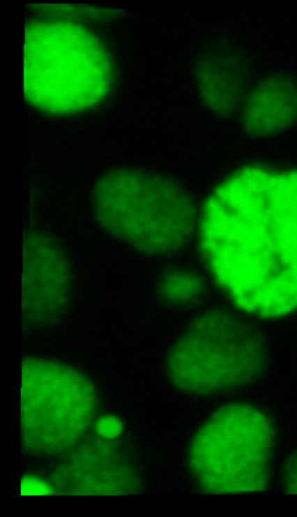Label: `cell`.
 I'll use <instances>...</instances> for the list:
<instances>
[{
	"instance_id": "cell-1",
	"label": "cell",
	"mask_w": 297,
	"mask_h": 517,
	"mask_svg": "<svg viewBox=\"0 0 297 517\" xmlns=\"http://www.w3.org/2000/svg\"><path fill=\"white\" fill-rule=\"evenodd\" d=\"M204 274L251 321L297 314V168L250 162L226 173L198 208Z\"/></svg>"
},
{
	"instance_id": "cell-2",
	"label": "cell",
	"mask_w": 297,
	"mask_h": 517,
	"mask_svg": "<svg viewBox=\"0 0 297 517\" xmlns=\"http://www.w3.org/2000/svg\"><path fill=\"white\" fill-rule=\"evenodd\" d=\"M198 208L179 184L139 170L109 173L94 191L102 228L148 256H172L195 238Z\"/></svg>"
},
{
	"instance_id": "cell-3",
	"label": "cell",
	"mask_w": 297,
	"mask_h": 517,
	"mask_svg": "<svg viewBox=\"0 0 297 517\" xmlns=\"http://www.w3.org/2000/svg\"><path fill=\"white\" fill-rule=\"evenodd\" d=\"M275 440L273 423L259 407L243 402L222 405L193 435L190 472L207 493H259L271 479Z\"/></svg>"
},
{
	"instance_id": "cell-4",
	"label": "cell",
	"mask_w": 297,
	"mask_h": 517,
	"mask_svg": "<svg viewBox=\"0 0 297 517\" xmlns=\"http://www.w3.org/2000/svg\"><path fill=\"white\" fill-rule=\"evenodd\" d=\"M266 356L251 321L227 307L193 319L169 350L167 370L180 391L217 395L253 381L264 370Z\"/></svg>"
},
{
	"instance_id": "cell-5",
	"label": "cell",
	"mask_w": 297,
	"mask_h": 517,
	"mask_svg": "<svg viewBox=\"0 0 297 517\" xmlns=\"http://www.w3.org/2000/svg\"><path fill=\"white\" fill-rule=\"evenodd\" d=\"M29 29L24 87L33 104L73 112L104 97L109 83L108 59L90 31L63 21H41Z\"/></svg>"
},
{
	"instance_id": "cell-6",
	"label": "cell",
	"mask_w": 297,
	"mask_h": 517,
	"mask_svg": "<svg viewBox=\"0 0 297 517\" xmlns=\"http://www.w3.org/2000/svg\"><path fill=\"white\" fill-rule=\"evenodd\" d=\"M20 398L24 444L38 454L76 447L93 423L97 406L93 386L83 374L41 358L24 361Z\"/></svg>"
},
{
	"instance_id": "cell-7",
	"label": "cell",
	"mask_w": 297,
	"mask_h": 517,
	"mask_svg": "<svg viewBox=\"0 0 297 517\" xmlns=\"http://www.w3.org/2000/svg\"><path fill=\"white\" fill-rule=\"evenodd\" d=\"M22 309L33 326L52 323L65 313L73 290V276L66 254L45 233H31L24 239Z\"/></svg>"
},
{
	"instance_id": "cell-8",
	"label": "cell",
	"mask_w": 297,
	"mask_h": 517,
	"mask_svg": "<svg viewBox=\"0 0 297 517\" xmlns=\"http://www.w3.org/2000/svg\"><path fill=\"white\" fill-rule=\"evenodd\" d=\"M112 442L99 438L77 448L56 474L52 483L56 493L102 497L135 493L139 474Z\"/></svg>"
},
{
	"instance_id": "cell-9",
	"label": "cell",
	"mask_w": 297,
	"mask_h": 517,
	"mask_svg": "<svg viewBox=\"0 0 297 517\" xmlns=\"http://www.w3.org/2000/svg\"><path fill=\"white\" fill-rule=\"evenodd\" d=\"M238 111L243 129L251 136L284 133L297 123V83L284 76L265 78L250 87Z\"/></svg>"
},
{
	"instance_id": "cell-10",
	"label": "cell",
	"mask_w": 297,
	"mask_h": 517,
	"mask_svg": "<svg viewBox=\"0 0 297 517\" xmlns=\"http://www.w3.org/2000/svg\"><path fill=\"white\" fill-rule=\"evenodd\" d=\"M196 82L205 106L222 115L238 111L250 88L245 59L228 48H215L201 58Z\"/></svg>"
},
{
	"instance_id": "cell-11",
	"label": "cell",
	"mask_w": 297,
	"mask_h": 517,
	"mask_svg": "<svg viewBox=\"0 0 297 517\" xmlns=\"http://www.w3.org/2000/svg\"><path fill=\"white\" fill-rule=\"evenodd\" d=\"M206 275L195 269L176 267L168 269L159 278L157 291L159 298L168 306L186 307L200 302L206 292Z\"/></svg>"
},
{
	"instance_id": "cell-12",
	"label": "cell",
	"mask_w": 297,
	"mask_h": 517,
	"mask_svg": "<svg viewBox=\"0 0 297 517\" xmlns=\"http://www.w3.org/2000/svg\"><path fill=\"white\" fill-rule=\"evenodd\" d=\"M20 494L26 497H48L56 494L52 483L35 474H27L20 483Z\"/></svg>"
},
{
	"instance_id": "cell-13",
	"label": "cell",
	"mask_w": 297,
	"mask_h": 517,
	"mask_svg": "<svg viewBox=\"0 0 297 517\" xmlns=\"http://www.w3.org/2000/svg\"><path fill=\"white\" fill-rule=\"evenodd\" d=\"M94 430L98 438L105 441H114L123 433L125 424L119 417L105 416L95 421Z\"/></svg>"
},
{
	"instance_id": "cell-14",
	"label": "cell",
	"mask_w": 297,
	"mask_h": 517,
	"mask_svg": "<svg viewBox=\"0 0 297 517\" xmlns=\"http://www.w3.org/2000/svg\"><path fill=\"white\" fill-rule=\"evenodd\" d=\"M284 483L289 494L297 495V451L285 466Z\"/></svg>"
}]
</instances>
